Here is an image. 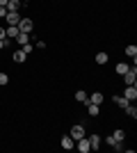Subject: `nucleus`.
<instances>
[{"label":"nucleus","mask_w":137,"mask_h":153,"mask_svg":"<svg viewBox=\"0 0 137 153\" xmlns=\"http://www.w3.org/2000/svg\"><path fill=\"white\" fill-rule=\"evenodd\" d=\"M19 30H21V32H27V34H30V32L34 30L32 19H21V21H19Z\"/></svg>","instance_id":"f257e3e1"},{"label":"nucleus","mask_w":137,"mask_h":153,"mask_svg":"<svg viewBox=\"0 0 137 153\" xmlns=\"http://www.w3.org/2000/svg\"><path fill=\"white\" fill-rule=\"evenodd\" d=\"M124 140H126V133H124V130H121V128H119V130H114V133H112L110 137H107V144H110V146H112L114 142H124Z\"/></svg>","instance_id":"f03ea898"},{"label":"nucleus","mask_w":137,"mask_h":153,"mask_svg":"<svg viewBox=\"0 0 137 153\" xmlns=\"http://www.w3.org/2000/svg\"><path fill=\"white\" fill-rule=\"evenodd\" d=\"M5 19H7V25H19V21L23 19V16H21L19 12H7Z\"/></svg>","instance_id":"7ed1b4c3"},{"label":"nucleus","mask_w":137,"mask_h":153,"mask_svg":"<svg viewBox=\"0 0 137 153\" xmlns=\"http://www.w3.org/2000/svg\"><path fill=\"white\" fill-rule=\"evenodd\" d=\"M69 135H71V140H73V142H78L80 137H85V126H73Z\"/></svg>","instance_id":"20e7f679"},{"label":"nucleus","mask_w":137,"mask_h":153,"mask_svg":"<svg viewBox=\"0 0 137 153\" xmlns=\"http://www.w3.org/2000/svg\"><path fill=\"white\" fill-rule=\"evenodd\" d=\"M124 98H128V101H135L137 98V87L135 85H126V91H124Z\"/></svg>","instance_id":"39448f33"},{"label":"nucleus","mask_w":137,"mask_h":153,"mask_svg":"<svg viewBox=\"0 0 137 153\" xmlns=\"http://www.w3.org/2000/svg\"><path fill=\"white\" fill-rule=\"evenodd\" d=\"M124 80H126V85H135V80H137V69H135V66L124 73Z\"/></svg>","instance_id":"423d86ee"},{"label":"nucleus","mask_w":137,"mask_h":153,"mask_svg":"<svg viewBox=\"0 0 137 153\" xmlns=\"http://www.w3.org/2000/svg\"><path fill=\"white\" fill-rule=\"evenodd\" d=\"M78 151L80 153H89L91 151V144H89V140H87V135L78 140Z\"/></svg>","instance_id":"0eeeda50"},{"label":"nucleus","mask_w":137,"mask_h":153,"mask_svg":"<svg viewBox=\"0 0 137 153\" xmlns=\"http://www.w3.org/2000/svg\"><path fill=\"white\" fill-rule=\"evenodd\" d=\"M59 144H62V149H64V151H71V149L76 146V142L71 140V135H64V137L59 140Z\"/></svg>","instance_id":"6e6552de"},{"label":"nucleus","mask_w":137,"mask_h":153,"mask_svg":"<svg viewBox=\"0 0 137 153\" xmlns=\"http://www.w3.org/2000/svg\"><path fill=\"white\" fill-rule=\"evenodd\" d=\"M7 12H21V7H23V5H21V0H7Z\"/></svg>","instance_id":"1a4fd4ad"},{"label":"nucleus","mask_w":137,"mask_h":153,"mask_svg":"<svg viewBox=\"0 0 137 153\" xmlns=\"http://www.w3.org/2000/svg\"><path fill=\"white\" fill-rule=\"evenodd\" d=\"M103 101H105V96L101 94V91H91V94H89V103H96V105H101Z\"/></svg>","instance_id":"9d476101"},{"label":"nucleus","mask_w":137,"mask_h":153,"mask_svg":"<svg viewBox=\"0 0 137 153\" xmlns=\"http://www.w3.org/2000/svg\"><path fill=\"white\" fill-rule=\"evenodd\" d=\"M101 105H96V103H87V112H89V117H98V112H101Z\"/></svg>","instance_id":"9b49d317"},{"label":"nucleus","mask_w":137,"mask_h":153,"mask_svg":"<svg viewBox=\"0 0 137 153\" xmlns=\"http://www.w3.org/2000/svg\"><path fill=\"white\" fill-rule=\"evenodd\" d=\"M76 101L78 103H89V94H87V91H76Z\"/></svg>","instance_id":"f8f14e48"},{"label":"nucleus","mask_w":137,"mask_h":153,"mask_svg":"<svg viewBox=\"0 0 137 153\" xmlns=\"http://www.w3.org/2000/svg\"><path fill=\"white\" fill-rule=\"evenodd\" d=\"M16 41H19L21 46L30 44V34H27V32H19V37H16Z\"/></svg>","instance_id":"ddd939ff"},{"label":"nucleus","mask_w":137,"mask_h":153,"mask_svg":"<svg viewBox=\"0 0 137 153\" xmlns=\"http://www.w3.org/2000/svg\"><path fill=\"white\" fill-rule=\"evenodd\" d=\"M19 25H9V27H7V30H5V34H7V37H14V39H16V37H19Z\"/></svg>","instance_id":"4468645a"},{"label":"nucleus","mask_w":137,"mask_h":153,"mask_svg":"<svg viewBox=\"0 0 137 153\" xmlns=\"http://www.w3.org/2000/svg\"><path fill=\"white\" fill-rule=\"evenodd\" d=\"M126 114H128V117H133V119H135V117H137V108H135V105H133V103H128V105H126Z\"/></svg>","instance_id":"2eb2a0df"},{"label":"nucleus","mask_w":137,"mask_h":153,"mask_svg":"<svg viewBox=\"0 0 137 153\" xmlns=\"http://www.w3.org/2000/svg\"><path fill=\"white\" fill-rule=\"evenodd\" d=\"M107 53H96V64H101V66H103V64H107Z\"/></svg>","instance_id":"dca6fc26"},{"label":"nucleus","mask_w":137,"mask_h":153,"mask_svg":"<svg viewBox=\"0 0 137 153\" xmlns=\"http://www.w3.org/2000/svg\"><path fill=\"white\" fill-rule=\"evenodd\" d=\"M25 59H27V55H25V53H23V51H16V53H14V62H25Z\"/></svg>","instance_id":"f3484780"},{"label":"nucleus","mask_w":137,"mask_h":153,"mask_svg":"<svg viewBox=\"0 0 137 153\" xmlns=\"http://www.w3.org/2000/svg\"><path fill=\"white\" fill-rule=\"evenodd\" d=\"M126 55H128V57H133V59H135L137 57V46H126Z\"/></svg>","instance_id":"a211bd4d"},{"label":"nucleus","mask_w":137,"mask_h":153,"mask_svg":"<svg viewBox=\"0 0 137 153\" xmlns=\"http://www.w3.org/2000/svg\"><path fill=\"white\" fill-rule=\"evenodd\" d=\"M87 140H89L91 149H98V144H101V137H98V135H89V137H87Z\"/></svg>","instance_id":"6ab92c4d"},{"label":"nucleus","mask_w":137,"mask_h":153,"mask_svg":"<svg viewBox=\"0 0 137 153\" xmlns=\"http://www.w3.org/2000/svg\"><path fill=\"white\" fill-rule=\"evenodd\" d=\"M114 103H117L119 108H126V105H128L130 101H128V98H124V96H114Z\"/></svg>","instance_id":"aec40b11"},{"label":"nucleus","mask_w":137,"mask_h":153,"mask_svg":"<svg viewBox=\"0 0 137 153\" xmlns=\"http://www.w3.org/2000/svg\"><path fill=\"white\" fill-rule=\"evenodd\" d=\"M128 69H130V66H128V64H126V62L117 64V73H119V76H124V73H126V71H128Z\"/></svg>","instance_id":"412c9836"},{"label":"nucleus","mask_w":137,"mask_h":153,"mask_svg":"<svg viewBox=\"0 0 137 153\" xmlns=\"http://www.w3.org/2000/svg\"><path fill=\"white\" fill-rule=\"evenodd\" d=\"M32 48H34L32 44H25V46H23V48H21V51L25 53V55H30V53H32Z\"/></svg>","instance_id":"4be33fe9"},{"label":"nucleus","mask_w":137,"mask_h":153,"mask_svg":"<svg viewBox=\"0 0 137 153\" xmlns=\"http://www.w3.org/2000/svg\"><path fill=\"white\" fill-rule=\"evenodd\" d=\"M9 82V76H7V73H0V85H7Z\"/></svg>","instance_id":"5701e85b"},{"label":"nucleus","mask_w":137,"mask_h":153,"mask_svg":"<svg viewBox=\"0 0 137 153\" xmlns=\"http://www.w3.org/2000/svg\"><path fill=\"white\" fill-rule=\"evenodd\" d=\"M7 44H9L7 39H0V51H2V48H7Z\"/></svg>","instance_id":"b1692460"},{"label":"nucleus","mask_w":137,"mask_h":153,"mask_svg":"<svg viewBox=\"0 0 137 153\" xmlns=\"http://www.w3.org/2000/svg\"><path fill=\"white\" fill-rule=\"evenodd\" d=\"M0 39H7V34H5V27H0Z\"/></svg>","instance_id":"393cba45"},{"label":"nucleus","mask_w":137,"mask_h":153,"mask_svg":"<svg viewBox=\"0 0 137 153\" xmlns=\"http://www.w3.org/2000/svg\"><path fill=\"white\" fill-rule=\"evenodd\" d=\"M7 14V7H0V16H5Z\"/></svg>","instance_id":"a878e982"}]
</instances>
